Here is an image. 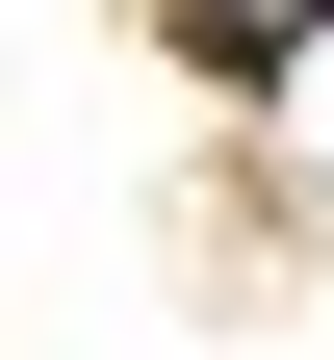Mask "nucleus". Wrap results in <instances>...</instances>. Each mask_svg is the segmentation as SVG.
<instances>
[{
	"label": "nucleus",
	"instance_id": "nucleus-1",
	"mask_svg": "<svg viewBox=\"0 0 334 360\" xmlns=\"http://www.w3.org/2000/svg\"><path fill=\"white\" fill-rule=\"evenodd\" d=\"M180 26H206V52H309L334 0H180Z\"/></svg>",
	"mask_w": 334,
	"mask_h": 360
}]
</instances>
